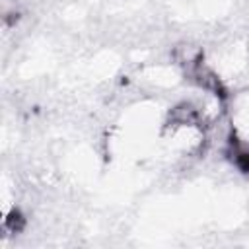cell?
I'll list each match as a JSON object with an SVG mask.
<instances>
[{
    "label": "cell",
    "instance_id": "6da1fadb",
    "mask_svg": "<svg viewBox=\"0 0 249 249\" xmlns=\"http://www.w3.org/2000/svg\"><path fill=\"white\" fill-rule=\"evenodd\" d=\"M6 228H10L12 231H19V230L23 228V218H21V214H19L18 210H14V212L6 218Z\"/></svg>",
    "mask_w": 249,
    "mask_h": 249
}]
</instances>
